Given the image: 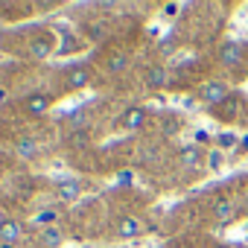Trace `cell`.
Masks as SVG:
<instances>
[{
    "label": "cell",
    "mask_w": 248,
    "mask_h": 248,
    "mask_svg": "<svg viewBox=\"0 0 248 248\" xmlns=\"http://www.w3.org/2000/svg\"><path fill=\"white\" fill-rule=\"evenodd\" d=\"M24 242V225L15 219L0 222V248H18Z\"/></svg>",
    "instance_id": "cell-1"
},
{
    "label": "cell",
    "mask_w": 248,
    "mask_h": 248,
    "mask_svg": "<svg viewBox=\"0 0 248 248\" xmlns=\"http://www.w3.org/2000/svg\"><path fill=\"white\" fill-rule=\"evenodd\" d=\"M53 50H56L53 35H50V32H38L35 38H30V50H27V56H30V59L44 62V59H50V56H53Z\"/></svg>",
    "instance_id": "cell-2"
},
{
    "label": "cell",
    "mask_w": 248,
    "mask_h": 248,
    "mask_svg": "<svg viewBox=\"0 0 248 248\" xmlns=\"http://www.w3.org/2000/svg\"><path fill=\"white\" fill-rule=\"evenodd\" d=\"M199 99L204 102V105H222V102H228V85L225 82H204L202 85V91H199Z\"/></svg>",
    "instance_id": "cell-3"
},
{
    "label": "cell",
    "mask_w": 248,
    "mask_h": 248,
    "mask_svg": "<svg viewBox=\"0 0 248 248\" xmlns=\"http://www.w3.org/2000/svg\"><path fill=\"white\" fill-rule=\"evenodd\" d=\"M64 85H67L70 91H82V88H88V85H91V70H88V64H73V67H67V73H64Z\"/></svg>",
    "instance_id": "cell-4"
},
{
    "label": "cell",
    "mask_w": 248,
    "mask_h": 248,
    "mask_svg": "<svg viewBox=\"0 0 248 248\" xmlns=\"http://www.w3.org/2000/svg\"><path fill=\"white\" fill-rule=\"evenodd\" d=\"M114 233H117L120 239H135V236L143 233V222H140L138 216H123V219H117Z\"/></svg>",
    "instance_id": "cell-5"
},
{
    "label": "cell",
    "mask_w": 248,
    "mask_h": 248,
    "mask_svg": "<svg viewBox=\"0 0 248 248\" xmlns=\"http://www.w3.org/2000/svg\"><path fill=\"white\" fill-rule=\"evenodd\" d=\"M242 56H245V44H239V41H225L219 47V62L225 67H236L242 62Z\"/></svg>",
    "instance_id": "cell-6"
},
{
    "label": "cell",
    "mask_w": 248,
    "mask_h": 248,
    "mask_svg": "<svg viewBox=\"0 0 248 248\" xmlns=\"http://www.w3.org/2000/svg\"><path fill=\"white\" fill-rule=\"evenodd\" d=\"M143 123H146V108L143 105H135V108H129L126 114L120 117V126L126 129V132H140Z\"/></svg>",
    "instance_id": "cell-7"
},
{
    "label": "cell",
    "mask_w": 248,
    "mask_h": 248,
    "mask_svg": "<svg viewBox=\"0 0 248 248\" xmlns=\"http://www.w3.org/2000/svg\"><path fill=\"white\" fill-rule=\"evenodd\" d=\"M56 196H59V202L73 204V202L82 196V184H79L76 178H62V181H59V187H56Z\"/></svg>",
    "instance_id": "cell-8"
},
{
    "label": "cell",
    "mask_w": 248,
    "mask_h": 248,
    "mask_svg": "<svg viewBox=\"0 0 248 248\" xmlns=\"http://www.w3.org/2000/svg\"><path fill=\"white\" fill-rule=\"evenodd\" d=\"M38 245L41 248H62V242H64V231L59 228V225H53V228H38Z\"/></svg>",
    "instance_id": "cell-9"
},
{
    "label": "cell",
    "mask_w": 248,
    "mask_h": 248,
    "mask_svg": "<svg viewBox=\"0 0 248 248\" xmlns=\"http://www.w3.org/2000/svg\"><path fill=\"white\" fill-rule=\"evenodd\" d=\"M50 102H53V99H50L47 93H32V96L24 102V108H27L32 117H41V114H47V111H50Z\"/></svg>",
    "instance_id": "cell-10"
},
{
    "label": "cell",
    "mask_w": 248,
    "mask_h": 248,
    "mask_svg": "<svg viewBox=\"0 0 248 248\" xmlns=\"http://www.w3.org/2000/svg\"><path fill=\"white\" fill-rule=\"evenodd\" d=\"M233 213H236V207H233V202H228V199H219V202L213 204V222H219V225H228V222L233 219Z\"/></svg>",
    "instance_id": "cell-11"
},
{
    "label": "cell",
    "mask_w": 248,
    "mask_h": 248,
    "mask_svg": "<svg viewBox=\"0 0 248 248\" xmlns=\"http://www.w3.org/2000/svg\"><path fill=\"white\" fill-rule=\"evenodd\" d=\"M143 82H146V88H152V91L164 88V85H167V67H161V64H152V67L146 70Z\"/></svg>",
    "instance_id": "cell-12"
},
{
    "label": "cell",
    "mask_w": 248,
    "mask_h": 248,
    "mask_svg": "<svg viewBox=\"0 0 248 248\" xmlns=\"http://www.w3.org/2000/svg\"><path fill=\"white\" fill-rule=\"evenodd\" d=\"M181 167L190 170V172H199V170H202V152H199L196 146H187V149L181 152Z\"/></svg>",
    "instance_id": "cell-13"
},
{
    "label": "cell",
    "mask_w": 248,
    "mask_h": 248,
    "mask_svg": "<svg viewBox=\"0 0 248 248\" xmlns=\"http://www.w3.org/2000/svg\"><path fill=\"white\" fill-rule=\"evenodd\" d=\"M15 155H18V158H24V161H30V158H35V155H38V143H35L32 138H21V140L15 143Z\"/></svg>",
    "instance_id": "cell-14"
},
{
    "label": "cell",
    "mask_w": 248,
    "mask_h": 248,
    "mask_svg": "<svg viewBox=\"0 0 248 248\" xmlns=\"http://www.w3.org/2000/svg\"><path fill=\"white\" fill-rule=\"evenodd\" d=\"M53 222H56V210H44L35 216V225H41V228H53Z\"/></svg>",
    "instance_id": "cell-15"
},
{
    "label": "cell",
    "mask_w": 248,
    "mask_h": 248,
    "mask_svg": "<svg viewBox=\"0 0 248 248\" xmlns=\"http://www.w3.org/2000/svg\"><path fill=\"white\" fill-rule=\"evenodd\" d=\"M126 64H129V59H126V56H114V59L108 62V73H120V70H126Z\"/></svg>",
    "instance_id": "cell-16"
},
{
    "label": "cell",
    "mask_w": 248,
    "mask_h": 248,
    "mask_svg": "<svg viewBox=\"0 0 248 248\" xmlns=\"http://www.w3.org/2000/svg\"><path fill=\"white\" fill-rule=\"evenodd\" d=\"M216 143H219V146H222V149H228V146H233V143H236V138H233V135H228V132H225V135H219V138H216Z\"/></svg>",
    "instance_id": "cell-17"
},
{
    "label": "cell",
    "mask_w": 248,
    "mask_h": 248,
    "mask_svg": "<svg viewBox=\"0 0 248 248\" xmlns=\"http://www.w3.org/2000/svg\"><path fill=\"white\" fill-rule=\"evenodd\" d=\"M175 129H178V120L175 117H164V132L167 135H175Z\"/></svg>",
    "instance_id": "cell-18"
},
{
    "label": "cell",
    "mask_w": 248,
    "mask_h": 248,
    "mask_svg": "<svg viewBox=\"0 0 248 248\" xmlns=\"http://www.w3.org/2000/svg\"><path fill=\"white\" fill-rule=\"evenodd\" d=\"M207 164H210L213 170H219V167H222V152H210V158H207Z\"/></svg>",
    "instance_id": "cell-19"
},
{
    "label": "cell",
    "mask_w": 248,
    "mask_h": 248,
    "mask_svg": "<svg viewBox=\"0 0 248 248\" xmlns=\"http://www.w3.org/2000/svg\"><path fill=\"white\" fill-rule=\"evenodd\" d=\"M120 184H132V172H120Z\"/></svg>",
    "instance_id": "cell-20"
},
{
    "label": "cell",
    "mask_w": 248,
    "mask_h": 248,
    "mask_svg": "<svg viewBox=\"0 0 248 248\" xmlns=\"http://www.w3.org/2000/svg\"><path fill=\"white\" fill-rule=\"evenodd\" d=\"M196 140L199 143H207V132H196Z\"/></svg>",
    "instance_id": "cell-21"
},
{
    "label": "cell",
    "mask_w": 248,
    "mask_h": 248,
    "mask_svg": "<svg viewBox=\"0 0 248 248\" xmlns=\"http://www.w3.org/2000/svg\"><path fill=\"white\" fill-rule=\"evenodd\" d=\"M216 248H231V245H216Z\"/></svg>",
    "instance_id": "cell-22"
}]
</instances>
